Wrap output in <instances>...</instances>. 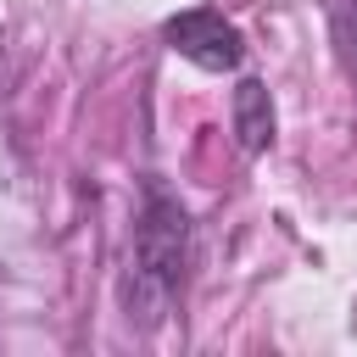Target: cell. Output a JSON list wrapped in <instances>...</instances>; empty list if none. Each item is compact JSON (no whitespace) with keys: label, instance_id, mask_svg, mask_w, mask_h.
Segmentation results:
<instances>
[{"label":"cell","instance_id":"6da1fadb","mask_svg":"<svg viewBox=\"0 0 357 357\" xmlns=\"http://www.w3.org/2000/svg\"><path fill=\"white\" fill-rule=\"evenodd\" d=\"M184 245H190V223H184V206L167 201L162 190H151L145 212H139V229H134V290L128 301L139 307V318H162L167 296L178 290L184 279Z\"/></svg>","mask_w":357,"mask_h":357},{"label":"cell","instance_id":"3957f363","mask_svg":"<svg viewBox=\"0 0 357 357\" xmlns=\"http://www.w3.org/2000/svg\"><path fill=\"white\" fill-rule=\"evenodd\" d=\"M234 134H240V145H245L251 156L273 145V106H268V89H262L257 78H245V84L234 89Z\"/></svg>","mask_w":357,"mask_h":357},{"label":"cell","instance_id":"7a4b0ae2","mask_svg":"<svg viewBox=\"0 0 357 357\" xmlns=\"http://www.w3.org/2000/svg\"><path fill=\"white\" fill-rule=\"evenodd\" d=\"M162 39H167L184 61H195V67H206V73H229V67H240V56H245L234 22H223V11H212V6H190V11L167 17Z\"/></svg>","mask_w":357,"mask_h":357},{"label":"cell","instance_id":"277c9868","mask_svg":"<svg viewBox=\"0 0 357 357\" xmlns=\"http://www.w3.org/2000/svg\"><path fill=\"white\" fill-rule=\"evenodd\" d=\"M335 39H340V56H346V67H351V78H357V0H346V6L335 11Z\"/></svg>","mask_w":357,"mask_h":357}]
</instances>
